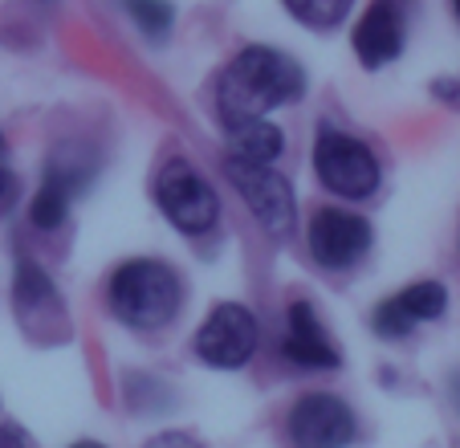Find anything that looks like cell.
<instances>
[{"mask_svg":"<svg viewBox=\"0 0 460 448\" xmlns=\"http://www.w3.org/2000/svg\"><path fill=\"white\" fill-rule=\"evenodd\" d=\"M13 302H17L21 322H29L37 314L33 335H41V338L66 335V310H61V298H58V290H53V282L45 277L41 265H33V261H21L17 265V290H13Z\"/></svg>","mask_w":460,"mask_h":448,"instance_id":"7c38bea8","label":"cell"},{"mask_svg":"<svg viewBox=\"0 0 460 448\" xmlns=\"http://www.w3.org/2000/svg\"><path fill=\"white\" fill-rule=\"evenodd\" d=\"M314 175L322 188H331L342 200H367L383 180V167L363 139L339 127H318L314 139Z\"/></svg>","mask_w":460,"mask_h":448,"instance_id":"3957f363","label":"cell"},{"mask_svg":"<svg viewBox=\"0 0 460 448\" xmlns=\"http://www.w3.org/2000/svg\"><path fill=\"white\" fill-rule=\"evenodd\" d=\"M122 4H127V17L143 29V37L164 41L172 33V4H164V0H122Z\"/></svg>","mask_w":460,"mask_h":448,"instance_id":"9a60e30c","label":"cell"},{"mask_svg":"<svg viewBox=\"0 0 460 448\" xmlns=\"http://www.w3.org/2000/svg\"><path fill=\"white\" fill-rule=\"evenodd\" d=\"M155 204L188 237L208 233L220 220V196L188 159H167L155 175Z\"/></svg>","mask_w":460,"mask_h":448,"instance_id":"277c9868","label":"cell"},{"mask_svg":"<svg viewBox=\"0 0 460 448\" xmlns=\"http://www.w3.org/2000/svg\"><path fill=\"white\" fill-rule=\"evenodd\" d=\"M305 74L289 53L270 45H249L225 66L217 82V106L225 127L249 119H270V111L302 98Z\"/></svg>","mask_w":460,"mask_h":448,"instance_id":"6da1fadb","label":"cell"},{"mask_svg":"<svg viewBox=\"0 0 460 448\" xmlns=\"http://www.w3.org/2000/svg\"><path fill=\"white\" fill-rule=\"evenodd\" d=\"M411 0H371L363 21L355 25V58L367 69H379L395 61L408 41Z\"/></svg>","mask_w":460,"mask_h":448,"instance_id":"9c48e42d","label":"cell"},{"mask_svg":"<svg viewBox=\"0 0 460 448\" xmlns=\"http://www.w3.org/2000/svg\"><path fill=\"white\" fill-rule=\"evenodd\" d=\"M350 4H355V0H286V9L294 13L302 25H310V29L342 25V21H347V13H350Z\"/></svg>","mask_w":460,"mask_h":448,"instance_id":"5bb4252c","label":"cell"},{"mask_svg":"<svg viewBox=\"0 0 460 448\" xmlns=\"http://www.w3.org/2000/svg\"><path fill=\"white\" fill-rule=\"evenodd\" d=\"M452 9H456V17H460V0H452Z\"/></svg>","mask_w":460,"mask_h":448,"instance_id":"d6986e66","label":"cell"},{"mask_svg":"<svg viewBox=\"0 0 460 448\" xmlns=\"http://www.w3.org/2000/svg\"><path fill=\"white\" fill-rule=\"evenodd\" d=\"M70 448H102V444H94V440H78V444H70Z\"/></svg>","mask_w":460,"mask_h":448,"instance_id":"ac0fdd59","label":"cell"},{"mask_svg":"<svg viewBox=\"0 0 460 448\" xmlns=\"http://www.w3.org/2000/svg\"><path fill=\"white\" fill-rule=\"evenodd\" d=\"M0 196H4V175H0Z\"/></svg>","mask_w":460,"mask_h":448,"instance_id":"ffe728a7","label":"cell"},{"mask_svg":"<svg viewBox=\"0 0 460 448\" xmlns=\"http://www.w3.org/2000/svg\"><path fill=\"white\" fill-rule=\"evenodd\" d=\"M147 448H204L196 436H188V432H159V436L147 440Z\"/></svg>","mask_w":460,"mask_h":448,"instance_id":"2e32d148","label":"cell"},{"mask_svg":"<svg viewBox=\"0 0 460 448\" xmlns=\"http://www.w3.org/2000/svg\"><path fill=\"white\" fill-rule=\"evenodd\" d=\"M228 147H233V159H244V164H273L286 151V135L270 119H249L228 127Z\"/></svg>","mask_w":460,"mask_h":448,"instance_id":"4fadbf2b","label":"cell"},{"mask_svg":"<svg viewBox=\"0 0 460 448\" xmlns=\"http://www.w3.org/2000/svg\"><path fill=\"white\" fill-rule=\"evenodd\" d=\"M252 351H257V318L236 302H220L196 330V354L208 367L236 371L252 359Z\"/></svg>","mask_w":460,"mask_h":448,"instance_id":"ba28073f","label":"cell"},{"mask_svg":"<svg viewBox=\"0 0 460 448\" xmlns=\"http://www.w3.org/2000/svg\"><path fill=\"white\" fill-rule=\"evenodd\" d=\"M305 245H310V257L318 261L322 269L331 273H342V269L358 265L371 249V224L358 212H342V208H322L310 220V233H305Z\"/></svg>","mask_w":460,"mask_h":448,"instance_id":"52a82bcc","label":"cell"},{"mask_svg":"<svg viewBox=\"0 0 460 448\" xmlns=\"http://www.w3.org/2000/svg\"><path fill=\"white\" fill-rule=\"evenodd\" d=\"M281 354L294 363L297 371H334L342 363L334 338L318 322L310 302H294L286 318V335H281Z\"/></svg>","mask_w":460,"mask_h":448,"instance_id":"8fae6325","label":"cell"},{"mask_svg":"<svg viewBox=\"0 0 460 448\" xmlns=\"http://www.w3.org/2000/svg\"><path fill=\"white\" fill-rule=\"evenodd\" d=\"M0 448H33L17 424H0Z\"/></svg>","mask_w":460,"mask_h":448,"instance_id":"e0dca14e","label":"cell"},{"mask_svg":"<svg viewBox=\"0 0 460 448\" xmlns=\"http://www.w3.org/2000/svg\"><path fill=\"white\" fill-rule=\"evenodd\" d=\"M444 306H448V290L440 282H416L408 290H400L395 298L379 302L371 327L379 338H408L420 322L440 318Z\"/></svg>","mask_w":460,"mask_h":448,"instance_id":"30bf717a","label":"cell"},{"mask_svg":"<svg viewBox=\"0 0 460 448\" xmlns=\"http://www.w3.org/2000/svg\"><path fill=\"white\" fill-rule=\"evenodd\" d=\"M228 180L236 184L241 200L249 204V212L257 216V224L273 237H289L297 220V204H294V188L281 172H273V164H244V159L228 156L225 164Z\"/></svg>","mask_w":460,"mask_h":448,"instance_id":"5b68a950","label":"cell"},{"mask_svg":"<svg viewBox=\"0 0 460 448\" xmlns=\"http://www.w3.org/2000/svg\"><path fill=\"white\" fill-rule=\"evenodd\" d=\"M111 310L130 330H164L183 306V285L172 265L155 257H135L119 265L106 285Z\"/></svg>","mask_w":460,"mask_h":448,"instance_id":"7a4b0ae2","label":"cell"},{"mask_svg":"<svg viewBox=\"0 0 460 448\" xmlns=\"http://www.w3.org/2000/svg\"><path fill=\"white\" fill-rule=\"evenodd\" d=\"M286 436L294 448H347L358 436V420L347 399L331 391H310L289 408Z\"/></svg>","mask_w":460,"mask_h":448,"instance_id":"8992f818","label":"cell"}]
</instances>
